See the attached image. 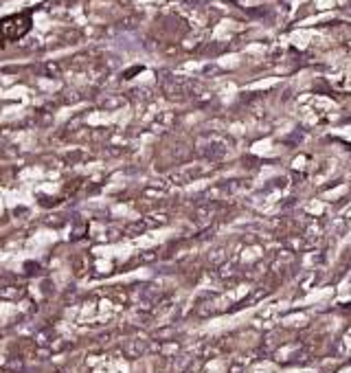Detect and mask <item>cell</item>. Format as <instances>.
<instances>
[{
    "instance_id": "cell-1",
    "label": "cell",
    "mask_w": 351,
    "mask_h": 373,
    "mask_svg": "<svg viewBox=\"0 0 351 373\" xmlns=\"http://www.w3.org/2000/svg\"><path fill=\"white\" fill-rule=\"evenodd\" d=\"M29 29H31V16L20 14V16H11V18H7V20H3L0 33L9 40H18V38H22Z\"/></svg>"
}]
</instances>
